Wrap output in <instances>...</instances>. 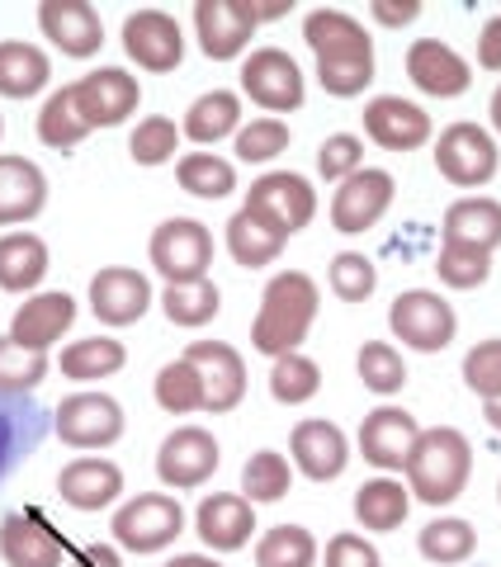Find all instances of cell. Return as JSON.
Listing matches in <instances>:
<instances>
[{
  "label": "cell",
  "mask_w": 501,
  "mask_h": 567,
  "mask_svg": "<svg viewBox=\"0 0 501 567\" xmlns=\"http://www.w3.org/2000/svg\"><path fill=\"white\" fill-rule=\"evenodd\" d=\"M317 308H321L317 279L303 275V270H279L260 293V312H256V322H250V346L260 354H270V360L294 354L303 341H308Z\"/></svg>",
  "instance_id": "obj_1"
},
{
  "label": "cell",
  "mask_w": 501,
  "mask_h": 567,
  "mask_svg": "<svg viewBox=\"0 0 501 567\" xmlns=\"http://www.w3.org/2000/svg\"><path fill=\"white\" fill-rule=\"evenodd\" d=\"M407 492L426 506H450L459 502V492L469 487L473 473V445L469 435L454 431V425H436V431H421L417 445L407 454Z\"/></svg>",
  "instance_id": "obj_2"
},
{
  "label": "cell",
  "mask_w": 501,
  "mask_h": 567,
  "mask_svg": "<svg viewBox=\"0 0 501 567\" xmlns=\"http://www.w3.org/2000/svg\"><path fill=\"white\" fill-rule=\"evenodd\" d=\"M114 539L129 554H161L185 535V506L166 492H142L114 511Z\"/></svg>",
  "instance_id": "obj_3"
},
{
  "label": "cell",
  "mask_w": 501,
  "mask_h": 567,
  "mask_svg": "<svg viewBox=\"0 0 501 567\" xmlns=\"http://www.w3.org/2000/svg\"><path fill=\"white\" fill-rule=\"evenodd\" d=\"M152 270L166 284H200L213 265V233L200 218H166L152 233Z\"/></svg>",
  "instance_id": "obj_4"
},
{
  "label": "cell",
  "mask_w": 501,
  "mask_h": 567,
  "mask_svg": "<svg viewBox=\"0 0 501 567\" xmlns=\"http://www.w3.org/2000/svg\"><path fill=\"white\" fill-rule=\"evenodd\" d=\"M388 327H392V336H398L407 350L440 354V350H450L454 331H459V317H454V308L444 303L440 293H431V289H407V293L392 298Z\"/></svg>",
  "instance_id": "obj_5"
},
{
  "label": "cell",
  "mask_w": 501,
  "mask_h": 567,
  "mask_svg": "<svg viewBox=\"0 0 501 567\" xmlns=\"http://www.w3.org/2000/svg\"><path fill=\"white\" fill-rule=\"evenodd\" d=\"M242 95L250 104H260L270 118L294 114L303 110V95H308V76H303V66L284 48H256L242 62Z\"/></svg>",
  "instance_id": "obj_6"
},
{
  "label": "cell",
  "mask_w": 501,
  "mask_h": 567,
  "mask_svg": "<svg viewBox=\"0 0 501 567\" xmlns=\"http://www.w3.org/2000/svg\"><path fill=\"white\" fill-rule=\"evenodd\" d=\"M242 208L256 213V218L270 227V233H279L284 241H289L294 233H303V227L313 223L317 189L303 181V175H294V171H270V175H260V181L246 189V204Z\"/></svg>",
  "instance_id": "obj_7"
},
{
  "label": "cell",
  "mask_w": 501,
  "mask_h": 567,
  "mask_svg": "<svg viewBox=\"0 0 501 567\" xmlns=\"http://www.w3.org/2000/svg\"><path fill=\"white\" fill-rule=\"evenodd\" d=\"M497 166H501L497 137L478 128V123H450L436 137V171L459 189H482L497 175Z\"/></svg>",
  "instance_id": "obj_8"
},
{
  "label": "cell",
  "mask_w": 501,
  "mask_h": 567,
  "mask_svg": "<svg viewBox=\"0 0 501 567\" xmlns=\"http://www.w3.org/2000/svg\"><path fill=\"white\" fill-rule=\"evenodd\" d=\"M52 431L71 450H110L123 435V406L110 393H71L52 412Z\"/></svg>",
  "instance_id": "obj_9"
},
{
  "label": "cell",
  "mask_w": 501,
  "mask_h": 567,
  "mask_svg": "<svg viewBox=\"0 0 501 567\" xmlns=\"http://www.w3.org/2000/svg\"><path fill=\"white\" fill-rule=\"evenodd\" d=\"M223 464V450L218 440H213L204 425H181V431H171L161 440L156 450V477L166 483L171 492H194L204 487L213 473Z\"/></svg>",
  "instance_id": "obj_10"
},
{
  "label": "cell",
  "mask_w": 501,
  "mask_h": 567,
  "mask_svg": "<svg viewBox=\"0 0 501 567\" xmlns=\"http://www.w3.org/2000/svg\"><path fill=\"white\" fill-rule=\"evenodd\" d=\"M123 52L142 71L161 76V71H175L185 62V29L166 10H133L123 20Z\"/></svg>",
  "instance_id": "obj_11"
},
{
  "label": "cell",
  "mask_w": 501,
  "mask_h": 567,
  "mask_svg": "<svg viewBox=\"0 0 501 567\" xmlns=\"http://www.w3.org/2000/svg\"><path fill=\"white\" fill-rule=\"evenodd\" d=\"M392 175L379 166H365L355 171L350 181H341V189L331 194V227L346 237H360L369 227L384 223V213L392 208Z\"/></svg>",
  "instance_id": "obj_12"
},
{
  "label": "cell",
  "mask_w": 501,
  "mask_h": 567,
  "mask_svg": "<svg viewBox=\"0 0 501 567\" xmlns=\"http://www.w3.org/2000/svg\"><path fill=\"white\" fill-rule=\"evenodd\" d=\"M256 10L250 0H200L194 6V39H200L204 58L213 62H232L242 58L256 39Z\"/></svg>",
  "instance_id": "obj_13"
},
{
  "label": "cell",
  "mask_w": 501,
  "mask_h": 567,
  "mask_svg": "<svg viewBox=\"0 0 501 567\" xmlns=\"http://www.w3.org/2000/svg\"><path fill=\"white\" fill-rule=\"evenodd\" d=\"M71 91H76V110L85 118V128H119L142 104V85L123 66H100L91 76H81Z\"/></svg>",
  "instance_id": "obj_14"
},
{
  "label": "cell",
  "mask_w": 501,
  "mask_h": 567,
  "mask_svg": "<svg viewBox=\"0 0 501 567\" xmlns=\"http://www.w3.org/2000/svg\"><path fill=\"white\" fill-rule=\"evenodd\" d=\"M185 360L200 369L204 379V412L223 416V412H237L242 398H246V360L227 341H190Z\"/></svg>",
  "instance_id": "obj_15"
},
{
  "label": "cell",
  "mask_w": 501,
  "mask_h": 567,
  "mask_svg": "<svg viewBox=\"0 0 501 567\" xmlns=\"http://www.w3.org/2000/svg\"><path fill=\"white\" fill-rule=\"evenodd\" d=\"M152 303V279L142 270H129V265H104L91 279V312L104 327H133L147 317Z\"/></svg>",
  "instance_id": "obj_16"
},
{
  "label": "cell",
  "mask_w": 501,
  "mask_h": 567,
  "mask_svg": "<svg viewBox=\"0 0 501 567\" xmlns=\"http://www.w3.org/2000/svg\"><path fill=\"white\" fill-rule=\"evenodd\" d=\"M39 29L62 58H95L104 48V20L91 0H43Z\"/></svg>",
  "instance_id": "obj_17"
},
{
  "label": "cell",
  "mask_w": 501,
  "mask_h": 567,
  "mask_svg": "<svg viewBox=\"0 0 501 567\" xmlns=\"http://www.w3.org/2000/svg\"><path fill=\"white\" fill-rule=\"evenodd\" d=\"M250 529H256V506L242 492H208L194 511V535L208 554H237L250 544Z\"/></svg>",
  "instance_id": "obj_18"
},
{
  "label": "cell",
  "mask_w": 501,
  "mask_h": 567,
  "mask_svg": "<svg viewBox=\"0 0 501 567\" xmlns=\"http://www.w3.org/2000/svg\"><path fill=\"white\" fill-rule=\"evenodd\" d=\"M365 133L369 142H379L384 152H417L431 142V114L421 104H411L402 95H379L365 104Z\"/></svg>",
  "instance_id": "obj_19"
},
{
  "label": "cell",
  "mask_w": 501,
  "mask_h": 567,
  "mask_svg": "<svg viewBox=\"0 0 501 567\" xmlns=\"http://www.w3.org/2000/svg\"><path fill=\"white\" fill-rule=\"evenodd\" d=\"M294 468L313 483H336L350 464V440L336 421H298L289 435Z\"/></svg>",
  "instance_id": "obj_20"
},
{
  "label": "cell",
  "mask_w": 501,
  "mask_h": 567,
  "mask_svg": "<svg viewBox=\"0 0 501 567\" xmlns=\"http://www.w3.org/2000/svg\"><path fill=\"white\" fill-rule=\"evenodd\" d=\"M407 76L421 95H436V100H459L463 91L473 85V66L459 58L450 43L440 39H417L407 48Z\"/></svg>",
  "instance_id": "obj_21"
},
{
  "label": "cell",
  "mask_w": 501,
  "mask_h": 567,
  "mask_svg": "<svg viewBox=\"0 0 501 567\" xmlns=\"http://www.w3.org/2000/svg\"><path fill=\"white\" fill-rule=\"evenodd\" d=\"M76 322V298L62 293V289H48V293H33L24 298L10 317V341H20L24 350H52Z\"/></svg>",
  "instance_id": "obj_22"
},
{
  "label": "cell",
  "mask_w": 501,
  "mask_h": 567,
  "mask_svg": "<svg viewBox=\"0 0 501 567\" xmlns=\"http://www.w3.org/2000/svg\"><path fill=\"white\" fill-rule=\"evenodd\" d=\"M417 435H421V425L407 406H379V412H369L360 425V454H365V464H374L379 473H402Z\"/></svg>",
  "instance_id": "obj_23"
},
{
  "label": "cell",
  "mask_w": 501,
  "mask_h": 567,
  "mask_svg": "<svg viewBox=\"0 0 501 567\" xmlns=\"http://www.w3.org/2000/svg\"><path fill=\"white\" fill-rule=\"evenodd\" d=\"M303 43L313 48L317 62H374V39L346 10H313L303 20Z\"/></svg>",
  "instance_id": "obj_24"
},
{
  "label": "cell",
  "mask_w": 501,
  "mask_h": 567,
  "mask_svg": "<svg viewBox=\"0 0 501 567\" xmlns=\"http://www.w3.org/2000/svg\"><path fill=\"white\" fill-rule=\"evenodd\" d=\"M58 492L71 511H104L123 496V468L114 458H71L58 473Z\"/></svg>",
  "instance_id": "obj_25"
},
{
  "label": "cell",
  "mask_w": 501,
  "mask_h": 567,
  "mask_svg": "<svg viewBox=\"0 0 501 567\" xmlns=\"http://www.w3.org/2000/svg\"><path fill=\"white\" fill-rule=\"evenodd\" d=\"M0 558H6V567H62L67 548L39 516L10 511L0 520Z\"/></svg>",
  "instance_id": "obj_26"
},
{
  "label": "cell",
  "mask_w": 501,
  "mask_h": 567,
  "mask_svg": "<svg viewBox=\"0 0 501 567\" xmlns=\"http://www.w3.org/2000/svg\"><path fill=\"white\" fill-rule=\"evenodd\" d=\"M48 204V175L29 156H0V227L33 223Z\"/></svg>",
  "instance_id": "obj_27"
},
{
  "label": "cell",
  "mask_w": 501,
  "mask_h": 567,
  "mask_svg": "<svg viewBox=\"0 0 501 567\" xmlns=\"http://www.w3.org/2000/svg\"><path fill=\"white\" fill-rule=\"evenodd\" d=\"M440 237L444 241H459V246H478V251H497L501 246V204L488 199V194H469L444 208V223H440Z\"/></svg>",
  "instance_id": "obj_28"
},
{
  "label": "cell",
  "mask_w": 501,
  "mask_h": 567,
  "mask_svg": "<svg viewBox=\"0 0 501 567\" xmlns=\"http://www.w3.org/2000/svg\"><path fill=\"white\" fill-rule=\"evenodd\" d=\"M52 81V62L39 43L6 39L0 43V95L6 100H33Z\"/></svg>",
  "instance_id": "obj_29"
},
{
  "label": "cell",
  "mask_w": 501,
  "mask_h": 567,
  "mask_svg": "<svg viewBox=\"0 0 501 567\" xmlns=\"http://www.w3.org/2000/svg\"><path fill=\"white\" fill-rule=\"evenodd\" d=\"M237 128H242V95L208 91L185 110L181 137L200 142V147H213V142H223V137H237Z\"/></svg>",
  "instance_id": "obj_30"
},
{
  "label": "cell",
  "mask_w": 501,
  "mask_h": 567,
  "mask_svg": "<svg viewBox=\"0 0 501 567\" xmlns=\"http://www.w3.org/2000/svg\"><path fill=\"white\" fill-rule=\"evenodd\" d=\"M48 275V246L33 233H6L0 237V289L6 293H33Z\"/></svg>",
  "instance_id": "obj_31"
},
{
  "label": "cell",
  "mask_w": 501,
  "mask_h": 567,
  "mask_svg": "<svg viewBox=\"0 0 501 567\" xmlns=\"http://www.w3.org/2000/svg\"><path fill=\"white\" fill-rule=\"evenodd\" d=\"M407 511H411V492H407V483H398V477H388V473L355 492V520L374 529V535L398 529L407 520Z\"/></svg>",
  "instance_id": "obj_32"
},
{
  "label": "cell",
  "mask_w": 501,
  "mask_h": 567,
  "mask_svg": "<svg viewBox=\"0 0 501 567\" xmlns=\"http://www.w3.org/2000/svg\"><path fill=\"white\" fill-rule=\"evenodd\" d=\"M43 412L24 398H0V477H6L20 458L39 445Z\"/></svg>",
  "instance_id": "obj_33"
},
{
  "label": "cell",
  "mask_w": 501,
  "mask_h": 567,
  "mask_svg": "<svg viewBox=\"0 0 501 567\" xmlns=\"http://www.w3.org/2000/svg\"><path fill=\"white\" fill-rule=\"evenodd\" d=\"M279 251H284V237L270 233V227H265L256 213L237 208V213L227 218V256L237 260L242 270H260V265H275Z\"/></svg>",
  "instance_id": "obj_34"
},
{
  "label": "cell",
  "mask_w": 501,
  "mask_h": 567,
  "mask_svg": "<svg viewBox=\"0 0 501 567\" xmlns=\"http://www.w3.org/2000/svg\"><path fill=\"white\" fill-rule=\"evenodd\" d=\"M161 312H166L171 327H208L213 317L223 312V293L213 279H200V284H166L161 289Z\"/></svg>",
  "instance_id": "obj_35"
},
{
  "label": "cell",
  "mask_w": 501,
  "mask_h": 567,
  "mask_svg": "<svg viewBox=\"0 0 501 567\" xmlns=\"http://www.w3.org/2000/svg\"><path fill=\"white\" fill-rule=\"evenodd\" d=\"M129 364V350L114 336H91V341H71L62 350V374L76 383H95V379H114Z\"/></svg>",
  "instance_id": "obj_36"
},
{
  "label": "cell",
  "mask_w": 501,
  "mask_h": 567,
  "mask_svg": "<svg viewBox=\"0 0 501 567\" xmlns=\"http://www.w3.org/2000/svg\"><path fill=\"white\" fill-rule=\"evenodd\" d=\"M175 175H181V189L194 194V199H227L237 189V166L218 152H190L175 162Z\"/></svg>",
  "instance_id": "obj_37"
},
{
  "label": "cell",
  "mask_w": 501,
  "mask_h": 567,
  "mask_svg": "<svg viewBox=\"0 0 501 567\" xmlns=\"http://www.w3.org/2000/svg\"><path fill=\"white\" fill-rule=\"evenodd\" d=\"M85 118L76 110V91L71 85H62V91H52L43 100V110H39V142L52 152H71V147H81L85 142Z\"/></svg>",
  "instance_id": "obj_38"
},
{
  "label": "cell",
  "mask_w": 501,
  "mask_h": 567,
  "mask_svg": "<svg viewBox=\"0 0 501 567\" xmlns=\"http://www.w3.org/2000/svg\"><path fill=\"white\" fill-rule=\"evenodd\" d=\"M421 558L426 563H436V567H454V563H469L473 558V548H478V535H473V525L469 520H459V516H440L421 529Z\"/></svg>",
  "instance_id": "obj_39"
},
{
  "label": "cell",
  "mask_w": 501,
  "mask_h": 567,
  "mask_svg": "<svg viewBox=\"0 0 501 567\" xmlns=\"http://www.w3.org/2000/svg\"><path fill=\"white\" fill-rule=\"evenodd\" d=\"M317 393H321V369L303 350L279 354V360L270 364V398L279 406H303V402H313Z\"/></svg>",
  "instance_id": "obj_40"
},
{
  "label": "cell",
  "mask_w": 501,
  "mask_h": 567,
  "mask_svg": "<svg viewBox=\"0 0 501 567\" xmlns=\"http://www.w3.org/2000/svg\"><path fill=\"white\" fill-rule=\"evenodd\" d=\"M156 402H161V412H171V416L204 412V379L185 354L156 369Z\"/></svg>",
  "instance_id": "obj_41"
},
{
  "label": "cell",
  "mask_w": 501,
  "mask_h": 567,
  "mask_svg": "<svg viewBox=\"0 0 501 567\" xmlns=\"http://www.w3.org/2000/svg\"><path fill=\"white\" fill-rule=\"evenodd\" d=\"M52 360L43 350H24L20 341L0 336V398H24L48 379Z\"/></svg>",
  "instance_id": "obj_42"
},
{
  "label": "cell",
  "mask_w": 501,
  "mask_h": 567,
  "mask_svg": "<svg viewBox=\"0 0 501 567\" xmlns=\"http://www.w3.org/2000/svg\"><path fill=\"white\" fill-rule=\"evenodd\" d=\"M289 487H294V468H289V458H284V454L260 450V454L246 458V468H242V496H246L250 506L279 502V496H289Z\"/></svg>",
  "instance_id": "obj_43"
},
{
  "label": "cell",
  "mask_w": 501,
  "mask_h": 567,
  "mask_svg": "<svg viewBox=\"0 0 501 567\" xmlns=\"http://www.w3.org/2000/svg\"><path fill=\"white\" fill-rule=\"evenodd\" d=\"M256 567H317V539L303 525H275L256 544Z\"/></svg>",
  "instance_id": "obj_44"
},
{
  "label": "cell",
  "mask_w": 501,
  "mask_h": 567,
  "mask_svg": "<svg viewBox=\"0 0 501 567\" xmlns=\"http://www.w3.org/2000/svg\"><path fill=\"white\" fill-rule=\"evenodd\" d=\"M436 275H440L444 289H482V284L492 279V251L459 246V241H440Z\"/></svg>",
  "instance_id": "obj_45"
},
{
  "label": "cell",
  "mask_w": 501,
  "mask_h": 567,
  "mask_svg": "<svg viewBox=\"0 0 501 567\" xmlns=\"http://www.w3.org/2000/svg\"><path fill=\"white\" fill-rule=\"evenodd\" d=\"M289 123L284 118H250L237 128V142H232V152L242 156L246 166H265V162H275L279 152H289Z\"/></svg>",
  "instance_id": "obj_46"
},
{
  "label": "cell",
  "mask_w": 501,
  "mask_h": 567,
  "mask_svg": "<svg viewBox=\"0 0 501 567\" xmlns=\"http://www.w3.org/2000/svg\"><path fill=\"white\" fill-rule=\"evenodd\" d=\"M355 369H360V379H365L369 393H379V398L402 393V383H407L402 354L392 350L388 341H365V346H360V360H355Z\"/></svg>",
  "instance_id": "obj_47"
},
{
  "label": "cell",
  "mask_w": 501,
  "mask_h": 567,
  "mask_svg": "<svg viewBox=\"0 0 501 567\" xmlns=\"http://www.w3.org/2000/svg\"><path fill=\"white\" fill-rule=\"evenodd\" d=\"M327 284L341 303H365V298H374V289H379V265H374L365 251H341L331 260Z\"/></svg>",
  "instance_id": "obj_48"
},
{
  "label": "cell",
  "mask_w": 501,
  "mask_h": 567,
  "mask_svg": "<svg viewBox=\"0 0 501 567\" xmlns=\"http://www.w3.org/2000/svg\"><path fill=\"white\" fill-rule=\"evenodd\" d=\"M175 147H181V128H175V118H166V114L142 118L129 137V156L137 166H166Z\"/></svg>",
  "instance_id": "obj_49"
},
{
  "label": "cell",
  "mask_w": 501,
  "mask_h": 567,
  "mask_svg": "<svg viewBox=\"0 0 501 567\" xmlns=\"http://www.w3.org/2000/svg\"><path fill=\"white\" fill-rule=\"evenodd\" d=\"M463 383H469V393H478L482 402L501 398V336L478 341L469 354H463Z\"/></svg>",
  "instance_id": "obj_50"
},
{
  "label": "cell",
  "mask_w": 501,
  "mask_h": 567,
  "mask_svg": "<svg viewBox=\"0 0 501 567\" xmlns=\"http://www.w3.org/2000/svg\"><path fill=\"white\" fill-rule=\"evenodd\" d=\"M317 171H321V181H331V185L350 181L355 171H365V142L355 133H331L317 147Z\"/></svg>",
  "instance_id": "obj_51"
},
{
  "label": "cell",
  "mask_w": 501,
  "mask_h": 567,
  "mask_svg": "<svg viewBox=\"0 0 501 567\" xmlns=\"http://www.w3.org/2000/svg\"><path fill=\"white\" fill-rule=\"evenodd\" d=\"M374 81V62H317V85L336 100L365 95Z\"/></svg>",
  "instance_id": "obj_52"
},
{
  "label": "cell",
  "mask_w": 501,
  "mask_h": 567,
  "mask_svg": "<svg viewBox=\"0 0 501 567\" xmlns=\"http://www.w3.org/2000/svg\"><path fill=\"white\" fill-rule=\"evenodd\" d=\"M327 567H384V558L365 535H336L327 544Z\"/></svg>",
  "instance_id": "obj_53"
},
{
  "label": "cell",
  "mask_w": 501,
  "mask_h": 567,
  "mask_svg": "<svg viewBox=\"0 0 501 567\" xmlns=\"http://www.w3.org/2000/svg\"><path fill=\"white\" fill-rule=\"evenodd\" d=\"M369 20L384 24V29H402L411 20H421V0H374Z\"/></svg>",
  "instance_id": "obj_54"
},
{
  "label": "cell",
  "mask_w": 501,
  "mask_h": 567,
  "mask_svg": "<svg viewBox=\"0 0 501 567\" xmlns=\"http://www.w3.org/2000/svg\"><path fill=\"white\" fill-rule=\"evenodd\" d=\"M478 66L482 71H501V14H492L478 33Z\"/></svg>",
  "instance_id": "obj_55"
},
{
  "label": "cell",
  "mask_w": 501,
  "mask_h": 567,
  "mask_svg": "<svg viewBox=\"0 0 501 567\" xmlns=\"http://www.w3.org/2000/svg\"><path fill=\"white\" fill-rule=\"evenodd\" d=\"M85 567H123V563H119V554H114V548L95 544V548H85Z\"/></svg>",
  "instance_id": "obj_56"
},
{
  "label": "cell",
  "mask_w": 501,
  "mask_h": 567,
  "mask_svg": "<svg viewBox=\"0 0 501 567\" xmlns=\"http://www.w3.org/2000/svg\"><path fill=\"white\" fill-rule=\"evenodd\" d=\"M250 10H256V24H265V20H284V14L294 10V0H279V6H256V0H250Z\"/></svg>",
  "instance_id": "obj_57"
},
{
  "label": "cell",
  "mask_w": 501,
  "mask_h": 567,
  "mask_svg": "<svg viewBox=\"0 0 501 567\" xmlns=\"http://www.w3.org/2000/svg\"><path fill=\"white\" fill-rule=\"evenodd\" d=\"M166 567H223V563L208 558V554H181V558H171Z\"/></svg>",
  "instance_id": "obj_58"
},
{
  "label": "cell",
  "mask_w": 501,
  "mask_h": 567,
  "mask_svg": "<svg viewBox=\"0 0 501 567\" xmlns=\"http://www.w3.org/2000/svg\"><path fill=\"white\" fill-rule=\"evenodd\" d=\"M482 416H488L492 431H501V398L497 402H482Z\"/></svg>",
  "instance_id": "obj_59"
},
{
  "label": "cell",
  "mask_w": 501,
  "mask_h": 567,
  "mask_svg": "<svg viewBox=\"0 0 501 567\" xmlns=\"http://www.w3.org/2000/svg\"><path fill=\"white\" fill-rule=\"evenodd\" d=\"M492 128H497V137H501V85H497V95H492Z\"/></svg>",
  "instance_id": "obj_60"
},
{
  "label": "cell",
  "mask_w": 501,
  "mask_h": 567,
  "mask_svg": "<svg viewBox=\"0 0 501 567\" xmlns=\"http://www.w3.org/2000/svg\"><path fill=\"white\" fill-rule=\"evenodd\" d=\"M0 133H6V123H0Z\"/></svg>",
  "instance_id": "obj_61"
}]
</instances>
